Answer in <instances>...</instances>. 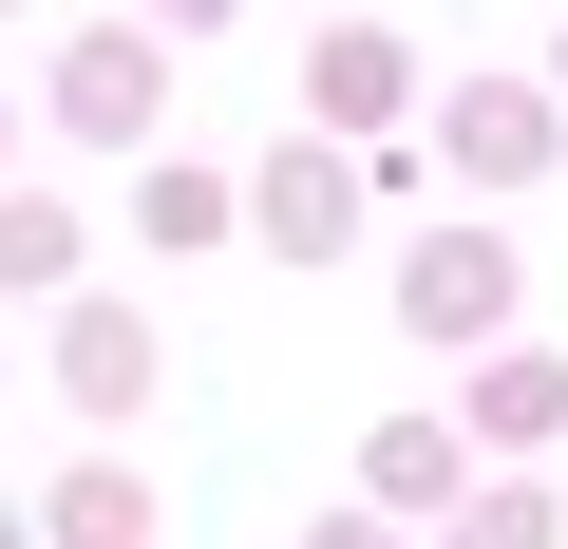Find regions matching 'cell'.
Returning a JSON list of instances; mask_svg holds the SVG:
<instances>
[{
    "label": "cell",
    "instance_id": "6da1fadb",
    "mask_svg": "<svg viewBox=\"0 0 568 549\" xmlns=\"http://www.w3.org/2000/svg\"><path fill=\"white\" fill-rule=\"evenodd\" d=\"M265 246H284V265L361 246V190H342V152H284V171H265Z\"/></svg>",
    "mask_w": 568,
    "mask_h": 549
},
{
    "label": "cell",
    "instance_id": "7a4b0ae2",
    "mask_svg": "<svg viewBox=\"0 0 568 549\" xmlns=\"http://www.w3.org/2000/svg\"><path fill=\"white\" fill-rule=\"evenodd\" d=\"M398 304H417V342H474V323L511 304V246H474V227H455V246H417V285H398Z\"/></svg>",
    "mask_w": 568,
    "mask_h": 549
},
{
    "label": "cell",
    "instance_id": "3957f363",
    "mask_svg": "<svg viewBox=\"0 0 568 549\" xmlns=\"http://www.w3.org/2000/svg\"><path fill=\"white\" fill-rule=\"evenodd\" d=\"M58 114H77V133H152V39H77Z\"/></svg>",
    "mask_w": 568,
    "mask_h": 549
},
{
    "label": "cell",
    "instance_id": "277c9868",
    "mask_svg": "<svg viewBox=\"0 0 568 549\" xmlns=\"http://www.w3.org/2000/svg\"><path fill=\"white\" fill-rule=\"evenodd\" d=\"M77 398H95V417H133V398H152V323H114V304H95V323H77Z\"/></svg>",
    "mask_w": 568,
    "mask_h": 549
},
{
    "label": "cell",
    "instance_id": "5b68a950",
    "mask_svg": "<svg viewBox=\"0 0 568 549\" xmlns=\"http://www.w3.org/2000/svg\"><path fill=\"white\" fill-rule=\"evenodd\" d=\"M0 285H77V209H39V190H0Z\"/></svg>",
    "mask_w": 568,
    "mask_h": 549
},
{
    "label": "cell",
    "instance_id": "8992f818",
    "mask_svg": "<svg viewBox=\"0 0 568 549\" xmlns=\"http://www.w3.org/2000/svg\"><path fill=\"white\" fill-rule=\"evenodd\" d=\"M304 95H323L342 133H361V114H398V39H323V77H304Z\"/></svg>",
    "mask_w": 568,
    "mask_h": 549
},
{
    "label": "cell",
    "instance_id": "52a82bcc",
    "mask_svg": "<svg viewBox=\"0 0 568 549\" xmlns=\"http://www.w3.org/2000/svg\"><path fill=\"white\" fill-rule=\"evenodd\" d=\"M58 549H152V492H133V474H77V492H58Z\"/></svg>",
    "mask_w": 568,
    "mask_h": 549
},
{
    "label": "cell",
    "instance_id": "ba28073f",
    "mask_svg": "<svg viewBox=\"0 0 568 549\" xmlns=\"http://www.w3.org/2000/svg\"><path fill=\"white\" fill-rule=\"evenodd\" d=\"M530 152H549V114H530V95H493V114H455V171H493V190H511Z\"/></svg>",
    "mask_w": 568,
    "mask_h": 549
},
{
    "label": "cell",
    "instance_id": "9c48e42d",
    "mask_svg": "<svg viewBox=\"0 0 568 549\" xmlns=\"http://www.w3.org/2000/svg\"><path fill=\"white\" fill-rule=\"evenodd\" d=\"M474 417H493V436H549V417H568V379H549V360H493V398H474Z\"/></svg>",
    "mask_w": 568,
    "mask_h": 549
},
{
    "label": "cell",
    "instance_id": "30bf717a",
    "mask_svg": "<svg viewBox=\"0 0 568 549\" xmlns=\"http://www.w3.org/2000/svg\"><path fill=\"white\" fill-rule=\"evenodd\" d=\"M455 549H549V511H530V492H493V511H455Z\"/></svg>",
    "mask_w": 568,
    "mask_h": 549
},
{
    "label": "cell",
    "instance_id": "8fae6325",
    "mask_svg": "<svg viewBox=\"0 0 568 549\" xmlns=\"http://www.w3.org/2000/svg\"><path fill=\"white\" fill-rule=\"evenodd\" d=\"M152 20H171V39H209V20H227V0H152Z\"/></svg>",
    "mask_w": 568,
    "mask_h": 549
},
{
    "label": "cell",
    "instance_id": "7c38bea8",
    "mask_svg": "<svg viewBox=\"0 0 568 549\" xmlns=\"http://www.w3.org/2000/svg\"><path fill=\"white\" fill-rule=\"evenodd\" d=\"M323 549H379V530H323Z\"/></svg>",
    "mask_w": 568,
    "mask_h": 549
},
{
    "label": "cell",
    "instance_id": "4fadbf2b",
    "mask_svg": "<svg viewBox=\"0 0 568 549\" xmlns=\"http://www.w3.org/2000/svg\"><path fill=\"white\" fill-rule=\"evenodd\" d=\"M0 549H20V530H0Z\"/></svg>",
    "mask_w": 568,
    "mask_h": 549
}]
</instances>
